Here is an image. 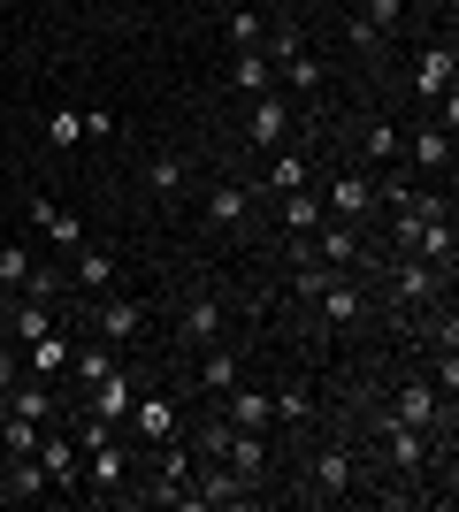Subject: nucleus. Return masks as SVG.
<instances>
[{"instance_id":"4be33fe9","label":"nucleus","mask_w":459,"mask_h":512,"mask_svg":"<svg viewBox=\"0 0 459 512\" xmlns=\"http://www.w3.org/2000/svg\"><path fill=\"white\" fill-rule=\"evenodd\" d=\"M192 375H199V390H215V398H222V390H230V383H238V375H245L238 344H207V352H199V367H192Z\"/></svg>"},{"instance_id":"473e14b6","label":"nucleus","mask_w":459,"mask_h":512,"mask_svg":"<svg viewBox=\"0 0 459 512\" xmlns=\"http://www.w3.org/2000/svg\"><path fill=\"white\" fill-rule=\"evenodd\" d=\"M360 16H368L383 39H398V31H406V0H360Z\"/></svg>"},{"instance_id":"393cba45","label":"nucleus","mask_w":459,"mask_h":512,"mask_svg":"<svg viewBox=\"0 0 459 512\" xmlns=\"http://www.w3.org/2000/svg\"><path fill=\"white\" fill-rule=\"evenodd\" d=\"M184 176H192L184 153H153V161H146V192L153 199H176V192H184Z\"/></svg>"},{"instance_id":"f03ea898","label":"nucleus","mask_w":459,"mask_h":512,"mask_svg":"<svg viewBox=\"0 0 459 512\" xmlns=\"http://www.w3.org/2000/svg\"><path fill=\"white\" fill-rule=\"evenodd\" d=\"M192 444L176 436V444H161V459H153V474H146V505H184L192 497Z\"/></svg>"},{"instance_id":"9d476101","label":"nucleus","mask_w":459,"mask_h":512,"mask_svg":"<svg viewBox=\"0 0 459 512\" xmlns=\"http://www.w3.org/2000/svg\"><path fill=\"white\" fill-rule=\"evenodd\" d=\"M299 184H314V153H306V146H276V153H268V176L253 184V192L284 199V192H299Z\"/></svg>"},{"instance_id":"2f4dec72","label":"nucleus","mask_w":459,"mask_h":512,"mask_svg":"<svg viewBox=\"0 0 459 512\" xmlns=\"http://www.w3.org/2000/svg\"><path fill=\"white\" fill-rule=\"evenodd\" d=\"M0 451H8V459H31V451H39V421H16V413H0Z\"/></svg>"},{"instance_id":"5701e85b","label":"nucleus","mask_w":459,"mask_h":512,"mask_svg":"<svg viewBox=\"0 0 459 512\" xmlns=\"http://www.w3.org/2000/svg\"><path fill=\"white\" fill-rule=\"evenodd\" d=\"M222 459H230V467H238L245 482H261V474H268V436H261V428H230Z\"/></svg>"},{"instance_id":"c9c22d12","label":"nucleus","mask_w":459,"mask_h":512,"mask_svg":"<svg viewBox=\"0 0 459 512\" xmlns=\"http://www.w3.org/2000/svg\"><path fill=\"white\" fill-rule=\"evenodd\" d=\"M261 39H268L261 8H238V16H230V46H261Z\"/></svg>"},{"instance_id":"ddd939ff","label":"nucleus","mask_w":459,"mask_h":512,"mask_svg":"<svg viewBox=\"0 0 459 512\" xmlns=\"http://www.w3.org/2000/svg\"><path fill=\"white\" fill-rule=\"evenodd\" d=\"M391 421H406V428H429V436H444L452 428V406H444L429 383H406L398 390V406H391Z\"/></svg>"},{"instance_id":"2eb2a0df","label":"nucleus","mask_w":459,"mask_h":512,"mask_svg":"<svg viewBox=\"0 0 459 512\" xmlns=\"http://www.w3.org/2000/svg\"><path fill=\"white\" fill-rule=\"evenodd\" d=\"M123 482H131V451L115 444V436H108V444H92L85 451V490L108 497V490H123Z\"/></svg>"},{"instance_id":"bb28decb","label":"nucleus","mask_w":459,"mask_h":512,"mask_svg":"<svg viewBox=\"0 0 459 512\" xmlns=\"http://www.w3.org/2000/svg\"><path fill=\"white\" fill-rule=\"evenodd\" d=\"M276 77H284L291 92H299V100H322V62H314V54H284V62H276Z\"/></svg>"},{"instance_id":"7c9ffc66","label":"nucleus","mask_w":459,"mask_h":512,"mask_svg":"<svg viewBox=\"0 0 459 512\" xmlns=\"http://www.w3.org/2000/svg\"><path fill=\"white\" fill-rule=\"evenodd\" d=\"M77 138H85V115H77V107H54V115H46V146L77 153Z\"/></svg>"},{"instance_id":"a211bd4d","label":"nucleus","mask_w":459,"mask_h":512,"mask_svg":"<svg viewBox=\"0 0 459 512\" xmlns=\"http://www.w3.org/2000/svg\"><path fill=\"white\" fill-rule=\"evenodd\" d=\"M131 428H138V444H176V436H184V428H176V406L169 398H131Z\"/></svg>"},{"instance_id":"aec40b11","label":"nucleus","mask_w":459,"mask_h":512,"mask_svg":"<svg viewBox=\"0 0 459 512\" xmlns=\"http://www.w3.org/2000/svg\"><path fill=\"white\" fill-rule=\"evenodd\" d=\"M0 413H16V421H39V428H46V421H62V406H54V390H46L39 375H23V383L0 398Z\"/></svg>"},{"instance_id":"6ab92c4d","label":"nucleus","mask_w":459,"mask_h":512,"mask_svg":"<svg viewBox=\"0 0 459 512\" xmlns=\"http://www.w3.org/2000/svg\"><path fill=\"white\" fill-rule=\"evenodd\" d=\"M230 92H245V100L276 92V62H268L261 46H238V54H230Z\"/></svg>"},{"instance_id":"dca6fc26","label":"nucleus","mask_w":459,"mask_h":512,"mask_svg":"<svg viewBox=\"0 0 459 512\" xmlns=\"http://www.w3.org/2000/svg\"><path fill=\"white\" fill-rule=\"evenodd\" d=\"M222 421L230 428H276V406H268L261 383H230L222 390Z\"/></svg>"},{"instance_id":"ea45409f","label":"nucleus","mask_w":459,"mask_h":512,"mask_svg":"<svg viewBox=\"0 0 459 512\" xmlns=\"http://www.w3.org/2000/svg\"><path fill=\"white\" fill-rule=\"evenodd\" d=\"M115 130H123V123H115L108 107H85V138H115Z\"/></svg>"},{"instance_id":"4468645a","label":"nucleus","mask_w":459,"mask_h":512,"mask_svg":"<svg viewBox=\"0 0 459 512\" xmlns=\"http://www.w3.org/2000/svg\"><path fill=\"white\" fill-rule=\"evenodd\" d=\"M176 337L192 344V352H207V344H222V299H207V291H192V299H184V314H176Z\"/></svg>"},{"instance_id":"20e7f679","label":"nucleus","mask_w":459,"mask_h":512,"mask_svg":"<svg viewBox=\"0 0 459 512\" xmlns=\"http://www.w3.org/2000/svg\"><path fill=\"white\" fill-rule=\"evenodd\" d=\"M85 314H92V329H100V344H115V352H123V344H138L146 337V306L138 299H85Z\"/></svg>"},{"instance_id":"f8f14e48","label":"nucleus","mask_w":459,"mask_h":512,"mask_svg":"<svg viewBox=\"0 0 459 512\" xmlns=\"http://www.w3.org/2000/svg\"><path fill=\"white\" fill-rule=\"evenodd\" d=\"M452 85H459V62H452V46H421V54H414V100H421V107H437Z\"/></svg>"},{"instance_id":"7ed1b4c3","label":"nucleus","mask_w":459,"mask_h":512,"mask_svg":"<svg viewBox=\"0 0 459 512\" xmlns=\"http://www.w3.org/2000/svg\"><path fill=\"white\" fill-rule=\"evenodd\" d=\"M444 283H452V276H437L429 260L398 253V260H391V283H383V299H391V306H437V299H444Z\"/></svg>"},{"instance_id":"1a4fd4ad","label":"nucleus","mask_w":459,"mask_h":512,"mask_svg":"<svg viewBox=\"0 0 459 512\" xmlns=\"http://www.w3.org/2000/svg\"><path fill=\"white\" fill-rule=\"evenodd\" d=\"M276 222H284V237H291L284 253L299 260V245H306V237H314V230H322V192H314V184H299V192H284V199H276Z\"/></svg>"},{"instance_id":"f257e3e1","label":"nucleus","mask_w":459,"mask_h":512,"mask_svg":"<svg viewBox=\"0 0 459 512\" xmlns=\"http://www.w3.org/2000/svg\"><path fill=\"white\" fill-rule=\"evenodd\" d=\"M306 306H314V314H322L329 329H352V321H368V283H360V276H345V268H329V276H322V291H314Z\"/></svg>"},{"instance_id":"58836bf2","label":"nucleus","mask_w":459,"mask_h":512,"mask_svg":"<svg viewBox=\"0 0 459 512\" xmlns=\"http://www.w3.org/2000/svg\"><path fill=\"white\" fill-rule=\"evenodd\" d=\"M16 383H23V352H16V344H0V398H8Z\"/></svg>"},{"instance_id":"39448f33","label":"nucleus","mask_w":459,"mask_h":512,"mask_svg":"<svg viewBox=\"0 0 459 512\" xmlns=\"http://www.w3.org/2000/svg\"><path fill=\"white\" fill-rule=\"evenodd\" d=\"M253 207H261V192L238 184V176H222L215 192H207V230H215V237H238L245 222H253Z\"/></svg>"},{"instance_id":"0eeeda50","label":"nucleus","mask_w":459,"mask_h":512,"mask_svg":"<svg viewBox=\"0 0 459 512\" xmlns=\"http://www.w3.org/2000/svg\"><path fill=\"white\" fill-rule=\"evenodd\" d=\"M69 291H77V306L115 291V253L108 245H77V253H69Z\"/></svg>"},{"instance_id":"c756f323","label":"nucleus","mask_w":459,"mask_h":512,"mask_svg":"<svg viewBox=\"0 0 459 512\" xmlns=\"http://www.w3.org/2000/svg\"><path fill=\"white\" fill-rule=\"evenodd\" d=\"M268 406H276V421H291V428H306V421H314V398H306V383L268 390Z\"/></svg>"},{"instance_id":"72a5a7b5","label":"nucleus","mask_w":459,"mask_h":512,"mask_svg":"<svg viewBox=\"0 0 459 512\" xmlns=\"http://www.w3.org/2000/svg\"><path fill=\"white\" fill-rule=\"evenodd\" d=\"M8 490L16 497H46V467L39 459H8Z\"/></svg>"},{"instance_id":"f3484780","label":"nucleus","mask_w":459,"mask_h":512,"mask_svg":"<svg viewBox=\"0 0 459 512\" xmlns=\"http://www.w3.org/2000/svg\"><path fill=\"white\" fill-rule=\"evenodd\" d=\"M69 352H77V337H69V329H46V337H31V344H23V375L54 383V375L69 367Z\"/></svg>"},{"instance_id":"4c0bfd02","label":"nucleus","mask_w":459,"mask_h":512,"mask_svg":"<svg viewBox=\"0 0 459 512\" xmlns=\"http://www.w3.org/2000/svg\"><path fill=\"white\" fill-rule=\"evenodd\" d=\"M46 237H54L62 253H77V245H85V222H77V214H62V207H54V222H46Z\"/></svg>"},{"instance_id":"423d86ee","label":"nucleus","mask_w":459,"mask_h":512,"mask_svg":"<svg viewBox=\"0 0 459 512\" xmlns=\"http://www.w3.org/2000/svg\"><path fill=\"white\" fill-rule=\"evenodd\" d=\"M322 214L329 222H360V214H375V176L368 169H345L322 184Z\"/></svg>"},{"instance_id":"b1692460","label":"nucleus","mask_w":459,"mask_h":512,"mask_svg":"<svg viewBox=\"0 0 459 512\" xmlns=\"http://www.w3.org/2000/svg\"><path fill=\"white\" fill-rule=\"evenodd\" d=\"M406 153H414V169H452V123H421L414 138H406Z\"/></svg>"},{"instance_id":"a878e982","label":"nucleus","mask_w":459,"mask_h":512,"mask_svg":"<svg viewBox=\"0 0 459 512\" xmlns=\"http://www.w3.org/2000/svg\"><path fill=\"white\" fill-rule=\"evenodd\" d=\"M360 146H368V161H375V169H391L398 153H406V123H391V115H375Z\"/></svg>"},{"instance_id":"412c9836","label":"nucleus","mask_w":459,"mask_h":512,"mask_svg":"<svg viewBox=\"0 0 459 512\" xmlns=\"http://www.w3.org/2000/svg\"><path fill=\"white\" fill-rule=\"evenodd\" d=\"M306 482H314V490H322V497H352V482H360V467H352V451H345V444H329L322 459L306 467Z\"/></svg>"},{"instance_id":"6e6552de","label":"nucleus","mask_w":459,"mask_h":512,"mask_svg":"<svg viewBox=\"0 0 459 512\" xmlns=\"http://www.w3.org/2000/svg\"><path fill=\"white\" fill-rule=\"evenodd\" d=\"M284 138H291V100H284V92H261L253 115H245V146H253V153H276Z\"/></svg>"},{"instance_id":"c85d7f7f","label":"nucleus","mask_w":459,"mask_h":512,"mask_svg":"<svg viewBox=\"0 0 459 512\" xmlns=\"http://www.w3.org/2000/svg\"><path fill=\"white\" fill-rule=\"evenodd\" d=\"M46 329H62V321H54V306L31 291V306H16V352H23L31 337H46Z\"/></svg>"},{"instance_id":"9b49d317","label":"nucleus","mask_w":459,"mask_h":512,"mask_svg":"<svg viewBox=\"0 0 459 512\" xmlns=\"http://www.w3.org/2000/svg\"><path fill=\"white\" fill-rule=\"evenodd\" d=\"M131 398H138V383L115 367V375H100V383L85 390V406H77V413H92V421H108V428H123V421H131Z\"/></svg>"},{"instance_id":"f704fd0d","label":"nucleus","mask_w":459,"mask_h":512,"mask_svg":"<svg viewBox=\"0 0 459 512\" xmlns=\"http://www.w3.org/2000/svg\"><path fill=\"white\" fill-rule=\"evenodd\" d=\"M31 283V253L23 245H0V291H23Z\"/></svg>"},{"instance_id":"cd10ccee","label":"nucleus","mask_w":459,"mask_h":512,"mask_svg":"<svg viewBox=\"0 0 459 512\" xmlns=\"http://www.w3.org/2000/svg\"><path fill=\"white\" fill-rule=\"evenodd\" d=\"M69 360H77V383H100V375H115V367H123V360H115V344H77V352H69Z\"/></svg>"},{"instance_id":"e433bc0d","label":"nucleus","mask_w":459,"mask_h":512,"mask_svg":"<svg viewBox=\"0 0 459 512\" xmlns=\"http://www.w3.org/2000/svg\"><path fill=\"white\" fill-rule=\"evenodd\" d=\"M345 46H352V54H383L391 39H383V31H375L368 16H352V23H345Z\"/></svg>"}]
</instances>
